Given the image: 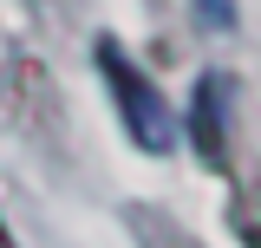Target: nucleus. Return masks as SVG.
<instances>
[{"instance_id": "nucleus-1", "label": "nucleus", "mask_w": 261, "mask_h": 248, "mask_svg": "<svg viewBox=\"0 0 261 248\" xmlns=\"http://www.w3.org/2000/svg\"><path fill=\"white\" fill-rule=\"evenodd\" d=\"M92 65H98V79H105V92H111V105H118L124 137L137 144V151L163 157L170 144H176V111H170V98L157 92V79L118 46V33H98L92 39Z\"/></svg>"}, {"instance_id": "nucleus-2", "label": "nucleus", "mask_w": 261, "mask_h": 248, "mask_svg": "<svg viewBox=\"0 0 261 248\" xmlns=\"http://www.w3.org/2000/svg\"><path fill=\"white\" fill-rule=\"evenodd\" d=\"M228 144H235V72H202L190 92V151L202 170L228 177Z\"/></svg>"}, {"instance_id": "nucleus-3", "label": "nucleus", "mask_w": 261, "mask_h": 248, "mask_svg": "<svg viewBox=\"0 0 261 248\" xmlns=\"http://www.w3.org/2000/svg\"><path fill=\"white\" fill-rule=\"evenodd\" d=\"M235 229H242L248 248H261V189H242L235 196Z\"/></svg>"}, {"instance_id": "nucleus-4", "label": "nucleus", "mask_w": 261, "mask_h": 248, "mask_svg": "<svg viewBox=\"0 0 261 248\" xmlns=\"http://www.w3.org/2000/svg\"><path fill=\"white\" fill-rule=\"evenodd\" d=\"M196 20H202L209 33H228L235 27V0H196Z\"/></svg>"}, {"instance_id": "nucleus-5", "label": "nucleus", "mask_w": 261, "mask_h": 248, "mask_svg": "<svg viewBox=\"0 0 261 248\" xmlns=\"http://www.w3.org/2000/svg\"><path fill=\"white\" fill-rule=\"evenodd\" d=\"M0 248H13V235H7V222H0Z\"/></svg>"}]
</instances>
